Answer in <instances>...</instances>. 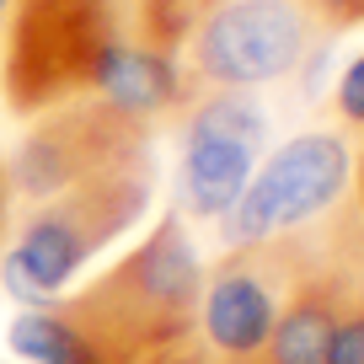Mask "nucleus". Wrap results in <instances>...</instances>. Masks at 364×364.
Returning a JSON list of instances; mask_svg holds the SVG:
<instances>
[{
    "label": "nucleus",
    "mask_w": 364,
    "mask_h": 364,
    "mask_svg": "<svg viewBox=\"0 0 364 364\" xmlns=\"http://www.w3.org/2000/svg\"><path fill=\"white\" fill-rule=\"evenodd\" d=\"M198 295H204V257L188 236V220L171 209L124 262H113L97 284L70 295L65 306L129 364L171 343H193Z\"/></svg>",
    "instance_id": "1"
},
{
    "label": "nucleus",
    "mask_w": 364,
    "mask_h": 364,
    "mask_svg": "<svg viewBox=\"0 0 364 364\" xmlns=\"http://www.w3.org/2000/svg\"><path fill=\"white\" fill-rule=\"evenodd\" d=\"M6 11V102L22 118L97 97L134 38L129 0H11Z\"/></svg>",
    "instance_id": "2"
},
{
    "label": "nucleus",
    "mask_w": 364,
    "mask_h": 364,
    "mask_svg": "<svg viewBox=\"0 0 364 364\" xmlns=\"http://www.w3.org/2000/svg\"><path fill=\"white\" fill-rule=\"evenodd\" d=\"M150 171H118L86 188L33 204V215L16 225V241L0 257V284L16 306H54L75 284L86 262L113 247L129 225L150 209Z\"/></svg>",
    "instance_id": "3"
},
{
    "label": "nucleus",
    "mask_w": 364,
    "mask_h": 364,
    "mask_svg": "<svg viewBox=\"0 0 364 364\" xmlns=\"http://www.w3.org/2000/svg\"><path fill=\"white\" fill-rule=\"evenodd\" d=\"M118 171H150V124L118 113L102 97H75L65 107L38 113L6 161L11 198L27 204H48L70 188Z\"/></svg>",
    "instance_id": "4"
},
{
    "label": "nucleus",
    "mask_w": 364,
    "mask_h": 364,
    "mask_svg": "<svg viewBox=\"0 0 364 364\" xmlns=\"http://www.w3.org/2000/svg\"><path fill=\"white\" fill-rule=\"evenodd\" d=\"M353 182V150L332 129H306V134L284 139L273 150L252 182L241 188V198L215 220L225 252L236 247H262V241L295 236L311 220L332 215L343 204Z\"/></svg>",
    "instance_id": "5"
},
{
    "label": "nucleus",
    "mask_w": 364,
    "mask_h": 364,
    "mask_svg": "<svg viewBox=\"0 0 364 364\" xmlns=\"http://www.w3.org/2000/svg\"><path fill=\"white\" fill-rule=\"evenodd\" d=\"M311 43V16L295 0H215V11L182 43V70L204 91H257L295 75Z\"/></svg>",
    "instance_id": "6"
},
{
    "label": "nucleus",
    "mask_w": 364,
    "mask_h": 364,
    "mask_svg": "<svg viewBox=\"0 0 364 364\" xmlns=\"http://www.w3.org/2000/svg\"><path fill=\"white\" fill-rule=\"evenodd\" d=\"M306 262V230L262 247H236L204 268V295H198V343L215 364H247L268 343L279 306Z\"/></svg>",
    "instance_id": "7"
},
{
    "label": "nucleus",
    "mask_w": 364,
    "mask_h": 364,
    "mask_svg": "<svg viewBox=\"0 0 364 364\" xmlns=\"http://www.w3.org/2000/svg\"><path fill=\"white\" fill-rule=\"evenodd\" d=\"M359 247H364L359 204L338 209V220L321 236H306V262H300L284 306H279V321L247 364H327V343H332V327H338Z\"/></svg>",
    "instance_id": "8"
},
{
    "label": "nucleus",
    "mask_w": 364,
    "mask_h": 364,
    "mask_svg": "<svg viewBox=\"0 0 364 364\" xmlns=\"http://www.w3.org/2000/svg\"><path fill=\"white\" fill-rule=\"evenodd\" d=\"M188 91H193V80H188V70H182V59L171 54V48L161 43H145V38H129L124 54L113 59V70H107L102 80V102H113L118 113L139 118V124H156V118L177 113L182 102H188Z\"/></svg>",
    "instance_id": "9"
},
{
    "label": "nucleus",
    "mask_w": 364,
    "mask_h": 364,
    "mask_svg": "<svg viewBox=\"0 0 364 364\" xmlns=\"http://www.w3.org/2000/svg\"><path fill=\"white\" fill-rule=\"evenodd\" d=\"M257 171V150L236 145V139H182V161H177V215L193 220H220L230 204L241 198V188Z\"/></svg>",
    "instance_id": "10"
},
{
    "label": "nucleus",
    "mask_w": 364,
    "mask_h": 364,
    "mask_svg": "<svg viewBox=\"0 0 364 364\" xmlns=\"http://www.w3.org/2000/svg\"><path fill=\"white\" fill-rule=\"evenodd\" d=\"M6 343L27 364H124L65 300H54V306H22L11 316V327H6Z\"/></svg>",
    "instance_id": "11"
},
{
    "label": "nucleus",
    "mask_w": 364,
    "mask_h": 364,
    "mask_svg": "<svg viewBox=\"0 0 364 364\" xmlns=\"http://www.w3.org/2000/svg\"><path fill=\"white\" fill-rule=\"evenodd\" d=\"M182 139H236V145L257 150L268 139V113L252 91H204L188 102Z\"/></svg>",
    "instance_id": "12"
},
{
    "label": "nucleus",
    "mask_w": 364,
    "mask_h": 364,
    "mask_svg": "<svg viewBox=\"0 0 364 364\" xmlns=\"http://www.w3.org/2000/svg\"><path fill=\"white\" fill-rule=\"evenodd\" d=\"M129 11H134V33L145 43H161L171 54H182L193 27L215 11V0H129Z\"/></svg>",
    "instance_id": "13"
},
{
    "label": "nucleus",
    "mask_w": 364,
    "mask_h": 364,
    "mask_svg": "<svg viewBox=\"0 0 364 364\" xmlns=\"http://www.w3.org/2000/svg\"><path fill=\"white\" fill-rule=\"evenodd\" d=\"M327 364H364V247H359L348 295H343L338 327H332V343H327Z\"/></svg>",
    "instance_id": "14"
},
{
    "label": "nucleus",
    "mask_w": 364,
    "mask_h": 364,
    "mask_svg": "<svg viewBox=\"0 0 364 364\" xmlns=\"http://www.w3.org/2000/svg\"><path fill=\"white\" fill-rule=\"evenodd\" d=\"M332 102H338V118H343V124L364 134V54L338 75V91H332Z\"/></svg>",
    "instance_id": "15"
},
{
    "label": "nucleus",
    "mask_w": 364,
    "mask_h": 364,
    "mask_svg": "<svg viewBox=\"0 0 364 364\" xmlns=\"http://www.w3.org/2000/svg\"><path fill=\"white\" fill-rule=\"evenodd\" d=\"M311 22H321L327 33H348V27H364V0H295Z\"/></svg>",
    "instance_id": "16"
},
{
    "label": "nucleus",
    "mask_w": 364,
    "mask_h": 364,
    "mask_svg": "<svg viewBox=\"0 0 364 364\" xmlns=\"http://www.w3.org/2000/svg\"><path fill=\"white\" fill-rule=\"evenodd\" d=\"M6 215H11V182H6V156H0V236H6Z\"/></svg>",
    "instance_id": "17"
},
{
    "label": "nucleus",
    "mask_w": 364,
    "mask_h": 364,
    "mask_svg": "<svg viewBox=\"0 0 364 364\" xmlns=\"http://www.w3.org/2000/svg\"><path fill=\"white\" fill-rule=\"evenodd\" d=\"M353 182H359V215H364V156L353 161Z\"/></svg>",
    "instance_id": "18"
},
{
    "label": "nucleus",
    "mask_w": 364,
    "mask_h": 364,
    "mask_svg": "<svg viewBox=\"0 0 364 364\" xmlns=\"http://www.w3.org/2000/svg\"><path fill=\"white\" fill-rule=\"evenodd\" d=\"M6 6H11V0H0V16H6Z\"/></svg>",
    "instance_id": "19"
}]
</instances>
